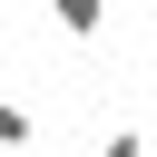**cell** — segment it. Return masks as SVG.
Returning a JSON list of instances; mask_svg holds the SVG:
<instances>
[{"instance_id": "cell-1", "label": "cell", "mask_w": 157, "mask_h": 157, "mask_svg": "<svg viewBox=\"0 0 157 157\" xmlns=\"http://www.w3.org/2000/svg\"><path fill=\"white\" fill-rule=\"evenodd\" d=\"M49 20H59L69 39H98V29H108V0H49Z\"/></svg>"}, {"instance_id": "cell-3", "label": "cell", "mask_w": 157, "mask_h": 157, "mask_svg": "<svg viewBox=\"0 0 157 157\" xmlns=\"http://www.w3.org/2000/svg\"><path fill=\"white\" fill-rule=\"evenodd\" d=\"M98 157H157V147H147V137H137V128H118V137H108V147H98Z\"/></svg>"}, {"instance_id": "cell-2", "label": "cell", "mask_w": 157, "mask_h": 157, "mask_svg": "<svg viewBox=\"0 0 157 157\" xmlns=\"http://www.w3.org/2000/svg\"><path fill=\"white\" fill-rule=\"evenodd\" d=\"M29 137H39V128H29V108H20V98H0V147H29Z\"/></svg>"}]
</instances>
